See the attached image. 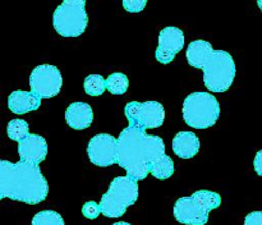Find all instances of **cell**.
I'll return each instance as SVG.
<instances>
[{
    "mask_svg": "<svg viewBox=\"0 0 262 225\" xmlns=\"http://www.w3.org/2000/svg\"><path fill=\"white\" fill-rule=\"evenodd\" d=\"M18 153L20 160L38 165L48 155V143L40 134H28L18 143Z\"/></svg>",
    "mask_w": 262,
    "mask_h": 225,
    "instance_id": "12",
    "label": "cell"
},
{
    "mask_svg": "<svg viewBox=\"0 0 262 225\" xmlns=\"http://www.w3.org/2000/svg\"><path fill=\"white\" fill-rule=\"evenodd\" d=\"M31 91L41 100L51 99L60 92L63 87V76L58 66L41 64L33 68L30 74Z\"/></svg>",
    "mask_w": 262,
    "mask_h": 225,
    "instance_id": "9",
    "label": "cell"
},
{
    "mask_svg": "<svg viewBox=\"0 0 262 225\" xmlns=\"http://www.w3.org/2000/svg\"><path fill=\"white\" fill-rule=\"evenodd\" d=\"M124 112L130 127L142 130L161 127L165 120V109L158 101H130L125 105Z\"/></svg>",
    "mask_w": 262,
    "mask_h": 225,
    "instance_id": "8",
    "label": "cell"
},
{
    "mask_svg": "<svg viewBox=\"0 0 262 225\" xmlns=\"http://www.w3.org/2000/svg\"><path fill=\"white\" fill-rule=\"evenodd\" d=\"M173 151L181 159L194 158L200 151L199 137L192 132H178L173 138Z\"/></svg>",
    "mask_w": 262,
    "mask_h": 225,
    "instance_id": "15",
    "label": "cell"
},
{
    "mask_svg": "<svg viewBox=\"0 0 262 225\" xmlns=\"http://www.w3.org/2000/svg\"><path fill=\"white\" fill-rule=\"evenodd\" d=\"M82 212H83L84 217L87 219H96L100 214H101V209H100V204H96L94 201H89L83 205L82 207Z\"/></svg>",
    "mask_w": 262,
    "mask_h": 225,
    "instance_id": "21",
    "label": "cell"
},
{
    "mask_svg": "<svg viewBox=\"0 0 262 225\" xmlns=\"http://www.w3.org/2000/svg\"><path fill=\"white\" fill-rule=\"evenodd\" d=\"M245 225H262V211H252L246 216Z\"/></svg>",
    "mask_w": 262,
    "mask_h": 225,
    "instance_id": "23",
    "label": "cell"
},
{
    "mask_svg": "<svg viewBox=\"0 0 262 225\" xmlns=\"http://www.w3.org/2000/svg\"><path fill=\"white\" fill-rule=\"evenodd\" d=\"M257 5H258V7H260V9L262 10V0H258V2H257Z\"/></svg>",
    "mask_w": 262,
    "mask_h": 225,
    "instance_id": "26",
    "label": "cell"
},
{
    "mask_svg": "<svg viewBox=\"0 0 262 225\" xmlns=\"http://www.w3.org/2000/svg\"><path fill=\"white\" fill-rule=\"evenodd\" d=\"M113 225H132V224H129V222H127V221H119V222H115V224H113Z\"/></svg>",
    "mask_w": 262,
    "mask_h": 225,
    "instance_id": "25",
    "label": "cell"
},
{
    "mask_svg": "<svg viewBox=\"0 0 262 225\" xmlns=\"http://www.w3.org/2000/svg\"><path fill=\"white\" fill-rule=\"evenodd\" d=\"M184 32L178 27L168 26L159 33V43L155 51L156 60L160 64H170L179 51L184 48Z\"/></svg>",
    "mask_w": 262,
    "mask_h": 225,
    "instance_id": "11",
    "label": "cell"
},
{
    "mask_svg": "<svg viewBox=\"0 0 262 225\" xmlns=\"http://www.w3.org/2000/svg\"><path fill=\"white\" fill-rule=\"evenodd\" d=\"M66 122L72 129H87L94 122L92 107L86 102H73L66 110Z\"/></svg>",
    "mask_w": 262,
    "mask_h": 225,
    "instance_id": "13",
    "label": "cell"
},
{
    "mask_svg": "<svg viewBox=\"0 0 262 225\" xmlns=\"http://www.w3.org/2000/svg\"><path fill=\"white\" fill-rule=\"evenodd\" d=\"M89 17L84 0H66L53 14V26L63 37H78L86 31Z\"/></svg>",
    "mask_w": 262,
    "mask_h": 225,
    "instance_id": "7",
    "label": "cell"
},
{
    "mask_svg": "<svg viewBox=\"0 0 262 225\" xmlns=\"http://www.w3.org/2000/svg\"><path fill=\"white\" fill-rule=\"evenodd\" d=\"M48 194L49 184L40 165L23 160L0 161V199L37 205L45 201Z\"/></svg>",
    "mask_w": 262,
    "mask_h": 225,
    "instance_id": "2",
    "label": "cell"
},
{
    "mask_svg": "<svg viewBox=\"0 0 262 225\" xmlns=\"http://www.w3.org/2000/svg\"><path fill=\"white\" fill-rule=\"evenodd\" d=\"M163 155L165 143L159 136L147 134L146 130L130 125L118 136L117 164L133 181L147 178L152 163Z\"/></svg>",
    "mask_w": 262,
    "mask_h": 225,
    "instance_id": "1",
    "label": "cell"
},
{
    "mask_svg": "<svg viewBox=\"0 0 262 225\" xmlns=\"http://www.w3.org/2000/svg\"><path fill=\"white\" fill-rule=\"evenodd\" d=\"M174 171H176V166H174V161L170 156L165 155L160 156L158 160H155L151 165L150 174L156 179H169L170 176H173Z\"/></svg>",
    "mask_w": 262,
    "mask_h": 225,
    "instance_id": "16",
    "label": "cell"
},
{
    "mask_svg": "<svg viewBox=\"0 0 262 225\" xmlns=\"http://www.w3.org/2000/svg\"><path fill=\"white\" fill-rule=\"evenodd\" d=\"M118 138L114 136L101 133L96 134L89 141L87 155L94 165L106 168L117 163Z\"/></svg>",
    "mask_w": 262,
    "mask_h": 225,
    "instance_id": "10",
    "label": "cell"
},
{
    "mask_svg": "<svg viewBox=\"0 0 262 225\" xmlns=\"http://www.w3.org/2000/svg\"><path fill=\"white\" fill-rule=\"evenodd\" d=\"M182 114L187 125L194 129H207L214 127L219 119V101L210 92H192L184 99Z\"/></svg>",
    "mask_w": 262,
    "mask_h": 225,
    "instance_id": "5",
    "label": "cell"
},
{
    "mask_svg": "<svg viewBox=\"0 0 262 225\" xmlns=\"http://www.w3.org/2000/svg\"><path fill=\"white\" fill-rule=\"evenodd\" d=\"M129 88V79L122 72H114L106 78V89L113 95H123Z\"/></svg>",
    "mask_w": 262,
    "mask_h": 225,
    "instance_id": "17",
    "label": "cell"
},
{
    "mask_svg": "<svg viewBox=\"0 0 262 225\" xmlns=\"http://www.w3.org/2000/svg\"><path fill=\"white\" fill-rule=\"evenodd\" d=\"M41 99L32 91L15 89L8 96V107L14 114H26L40 107Z\"/></svg>",
    "mask_w": 262,
    "mask_h": 225,
    "instance_id": "14",
    "label": "cell"
},
{
    "mask_svg": "<svg viewBox=\"0 0 262 225\" xmlns=\"http://www.w3.org/2000/svg\"><path fill=\"white\" fill-rule=\"evenodd\" d=\"M222 205L219 193L207 189H200L189 197L177 199L174 205V217L183 225H206L211 210Z\"/></svg>",
    "mask_w": 262,
    "mask_h": 225,
    "instance_id": "4",
    "label": "cell"
},
{
    "mask_svg": "<svg viewBox=\"0 0 262 225\" xmlns=\"http://www.w3.org/2000/svg\"><path fill=\"white\" fill-rule=\"evenodd\" d=\"M106 89V79L100 74H90L84 79V91L90 96H100Z\"/></svg>",
    "mask_w": 262,
    "mask_h": 225,
    "instance_id": "19",
    "label": "cell"
},
{
    "mask_svg": "<svg viewBox=\"0 0 262 225\" xmlns=\"http://www.w3.org/2000/svg\"><path fill=\"white\" fill-rule=\"evenodd\" d=\"M7 134L10 140L19 143L28 134H31L28 123L23 119H12L7 125Z\"/></svg>",
    "mask_w": 262,
    "mask_h": 225,
    "instance_id": "18",
    "label": "cell"
},
{
    "mask_svg": "<svg viewBox=\"0 0 262 225\" xmlns=\"http://www.w3.org/2000/svg\"><path fill=\"white\" fill-rule=\"evenodd\" d=\"M123 8L129 13H140L147 5L146 0H123Z\"/></svg>",
    "mask_w": 262,
    "mask_h": 225,
    "instance_id": "22",
    "label": "cell"
},
{
    "mask_svg": "<svg viewBox=\"0 0 262 225\" xmlns=\"http://www.w3.org/2000/svg\"><path fill=\"white\" fill-rule=\"evenodd\" d=\"M253 168H255L256 173L260 176H262V150H260L256 153L255 160H253Z\"/></svg>",
    "mask_w": 262,
    "mask_h": 225,
    "instance_id": "24",
    "label": "cell"
},
{
    "mask_svg": "<svg viewBox=\"0 0 262 225\" xmlns=\"http://www.w3.org/2000/svg\"><path fill=\"white\" fill-rule=\"evenodd\" d=\"M187 61L204 71V83L211 92H225L234 82L237 66L233 56L225 50H215L209 41L196 40L186 51Z\"/></svg>",
    "mask_w": 262,
    "mask_h": 225,
    "instance_id": "3",
    "label": "cell"
},
{
    "mask_svg": "<svg viewBox=\"0 0 262 225\" xmlns=\"http://www.w3.org/2000/svg\"><path fill=\"white\" fill-rule=\"evenodd\" d=\"M138 198V184L128 176H117L101 197L100 209L105 217H120Z\"/></svg>",
    "mask_w": 262,
    "mask_h": 225,
    "instance_id": "6",
    "label": "cell"
},
{
    "mask_svg": "<svg viewBox=\"0 0 262 225\" xmlns=\"http://www.w3.org/2000/svg\"><path fill=\"white\" fill-rule=\"evenodd\" d=\"M31 225H66L64 219L54 210H43L33 216Z\"/></svg>",
    "mask_w": 262,
    "mask_h": 225,
    "instance_id": "20",
    "label": "cell"
}]
</instances>
